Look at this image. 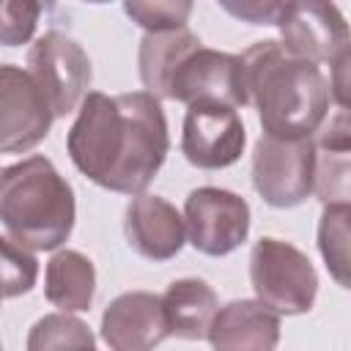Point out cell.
<instances>
[{"mask_svg": "<svg viewBox=\"0 0 351 351\" xmlns=\"http://www.w3.org/2000/svg\"><path fill=\"white\" fill-rule=\"evenodd\" d=\"M93 285H96L93 263L77 250H63V252L52 255V261L47 263L44 293L63 313L88 310V304L93 299Z\"/></svg>", "mask_w": 351, "mask_h": 351, "instance_id": "18", "label": "cell"}, {"mask_svg": "<svg viewBox=\"0 0 351 351\" xmlns=\"http://www.w3.org/2000/svg\"><path fill=\"white\" fill-rule=\"evenodd\" d=\"M123 233L129 239V247L154 263L170 261L173 255L181 252L186 241V228L181 214L156 195H137L129 203Z\"/></svg>", "mask_w": 351, "mask_h": 351, "instance_id": "13", "label": "cell"}, {"mask_svg": "<svg viewBox=\"0 0 351 351\" xmlns=\"http://www.w3.org/2000/svg\"><path fill=\"white\" fill-rule=\"evenodd\" d=\"M52 110L27 69L0 63V151L36 148L52 126Z\"/></svg>", "mask_w": 351, "mask_h": 351, "instance_id": "10", "label": "cell"}, {"mask_svg": "<svg viewBox=\"0 0 351 351\" xmlns=\"http://www.w3.org/2000/svg\"><path fill=\"white\" fill-rule=\"evenodd\" d=\"M230 16L247 25H274L291 0H217Z\"/></svg>", "mask_w": 351, "mask_h": 351, "instance_id": "24", "label": "cell"}, {"mask_svg": "<svg viewBox=\"0 0 351 351\" xmlns=\"http://www.w3.org/2000/svg\"><path fill=\"white\" fill-rule=\"evenodd\" d=\"M313 134V192L324 203H348V107H337V112L329 121L324 118Z\"/></svg>", "mask_w": 351, "mask_h": 351, "instance_id": "15", "label": "cell"}, {"mask_svg": "<svg viewBox=\"0 0 351 351\" xmlns=\"http://www.w3.org/2000/svg\"><path fill=\"white\" fill-rule=\"evenodd\" d=\"M274 25L288 55L326 66L348 55V25L332 0H291Z\"/></svg>", "mask_w": 351, "mask_h": 351, "instance_id": "7", "label": "cell"}, {"mask_svg": "<svg viewBox=\"0 0 351 351\" xmlns=\"http://www.w3.org/2000/svg\"><path fill=\"white\" fill-rule=\"evenodd\" d=\"M85 3H107V0H85Z\"/></svg>", "mask_w": 351, "mask_h": 351, "instance_id": "26", "label": "cell"}, {"mask_svg": "<svg viewBox=\"0 0 351 351\" xmlns=\"http://www.w3.org/2000/svg\"><path fill=\"white\" fill-rule=\"evenodd\" d=\"M247 99L266 134L310 137L329 112V80L318 63L288 55L280 41H258L241 55Z\"/></svg>", "mask_w": 351, "mask_h": 351, "instance_id": "2", "label": "cell"}, {"mask_svg": "<svg viewBox=\"0 0 351 351\" xmlns=\"http://www.w3.org/2000/svg\"><path fill=\"white\" fill-rule=\"evenodd\" d=\"M0 302H3V293H0Z\"/></svg>", "mask_w": 351, "mask_h": 351, "instance_id": "27", "label": "cell"}, {"mask_svg": "<svg viewBox=\"0 0 351 351\" xmlns=\"http://www.w3.org/2000/svg\"><path fill=\"white\" fill-rule=\"evenodd\" d=\"M27 348L30 351H38V348H93V335L88 332V326L80 318L58 313V315L41 318L33 326V332L27 337Z\"/></svg>", "mask_w": 351, "mask_h": 351, "instance_id": "21", "label": "cell"}, {"mask_svg": "<svg viewBox=\"0 0 351 351\" xmlns=\"http://www.w3.org/2000/svg\"><path fill=\"white\" fill-rule=\"evenodd\" d=\"M38 277V263L27 247H22L16 239L0 236V293L3 299L8 296H22L36 285Z\"/></svg>", "mask_w": 351, "mask_h": 351, "instance_id": "20", "label": "cell"}, {"mask_svg": "<svg viewBox=\"0 0 351 351\" xmlns=\"http://www.w3.org/2000/svg\"><path fill=\"white\" fill-rule=\"evenodd\" d=\"M315 145L310 137L261 134L252 154V184L274 208L299 206L313 192Z\"/></svg>", "mask_w": 351, "mask_h": 351, "instance_id": "5", "label": "cell"}, {"mask_svg": "<svg viewBox=\"0 0 351 351\" xmlns=\"http://www.w3.org/2000/svg\"><path fill=\"white\" fill-rule=\"evenodd\" d=\"M250 280L258 302L285 315L307 313L318 291V274L310 258L293 244L271 236L261 239L252 247Z\"/></svg>", "mask_w": 351, "mask_h": 351, "instance_id": "4", "label": "cell"}, {"mask_svg": "<svg viewBox=\"0 0 351 351\" xmlns=\"http://www.w3.org/2000/svg\"><path fill=\"white\" fill-rule=\"evenodd\" d=\"M27 71L38 82L55 118L71 112L90 85V60L85 49L58 33H44L27 52Z\"/></svg>", "mask_w": 351, "mask_h": 351, "instance_id": "6", "label": "cell"}, {"mask_svg": "<svg viewBox=\"0 0 351 351\" xmlns=\"http://www.w3.org/2000/svg\"><path fill=\"white\" fill-rule=\"evenodd\" d=\"M197 47L200 38L186 27L145 33L140 41V80L148 88V93H154L156 99H167L176 69Z\"/></svg>", "mask_w": 351, "mask_h": 351, "instance_id": "17", "label": "cell"}, {"mask_svg": "<svg viewBox=\"0 0 351 351\" xmlns=\"http://www.w3.org/2000/svg\"><path fill=\"white\" fill-rule=\"evenodd\" d=\"M167 99L184 104H225V107H244L247 85H244V66L241 55L197 47L192 49L170 80Z\"/></svg>", "mask_w": 351, "mask_h": 351, "instance_id": "8", "label": "cell"}, {"mask_svg": "<svg viewBox=\"0 0 351 351\" xmlns=\"http://www.w3.org/2000/svg\"><path fill=\"white\" fill-rule=\"evenodd\" d=\"M41 11L38 0H0V44H27L36 33Z\"/></svg>", "mask_w": 351, "mask_h": 351, "instance_id": "23", "label": "cell"}, {"mask_svg": "<svg viewBox=\"0 0 351 351\" xmlns=\"http://www.w3.org/2000/svg\"><path fill=\"white\" fill-rule=\"evenodd\" d=\"M214 348H274L280 337V318L271 307L252 299H239L217 310L208 335Z\"/></svg>", "mask_w": 351, "mask_h": 351, "instance_id": "14", "label": "cell"}, {"mask_svg": "<svg viewBox=\"0 0 351 351\" xmlns=\"http://www.w3.org/2000/svg\"><path fill=\"white\" fill-rule=\"evenodd\" d=\"M69 154L93 184L140 195L165 165L170 140L162 104L148 90L88 93L69 129Z\"/></svg>", "mask_w": 351, "mask_h": 351, "instance_id": "1", "label": "cell"}, {"mask_svg": "<svg viewBox=\"0 0 351 351\" xmlns=\"http://www.w3.org/2000/svg\"><path fill=\"white\" fill-rule=\"evenodd\" d=\"M0 219L27 250H55L74 228V192L44 156L0 170Z\"/></svg>", "mask_w": 351, "mask_h": 351, "instance_id": "3", "label": "cell"}, {"mask_svg": "<svg viewBox=\"0 0 351 351\" xmlns=\"http://www.w3.org/2000/svg\"><path fill=\"white\" fill-rule=\"evenodd\" d=\"M244 140V123L233 107L189 104L181 134V151L189 165L200 170L228 167L241 156Z\"/></svg>", "mask_w": 351, "mask_h": 351, "instance_id": "11", "label": "cell"}, {"mask_svg": "<svg viewBox=\"0 0 351 351\" xmlns=\"http://www.w3.org/2000/svg\"><path fill=\"white\" fill-rule=\"evenodd\" d=\"M123 11L148 33L176 30L189 19L192 0H123Z\"/></svg>", "mask_w": 351, "mask_h": 351, "instance_id": "22", "label": "cell"}, {"mask_svg": "<svg viewBox=\"0 0 351 351\" xmlns=\"http://www.w3.org/2000/svg\"><path fill=\"white\" fill-rule=\"evenodd\" d=\"M184 228L189 244L203 255H228L250 233V206L236 192L200 186L184 203Z\"/></svg>", "mask_w": 351, "mask_h": 351, "instance_id": "9", "label": "cell"}, {"mask_svg": "<svg viewBox=\"0 0 351 351\" xmlns=\"http://www.w3.org/2000/svg\"><path fill=\"white\" fill-rule=\"evenodd\" d=\"M38 3H41V8H44V11H49V8L55 5V0H38Z\"/></svg>", "mask_w": 351, "mask_h": 351, "instance_id": "25", "label": "cell"}, {"mask_svg": "<svg viewBox=\"0 0 351 351\" xmlns=\"http://www.w3.org/2000/svg\"><path fill=\"white\" fill-rule=\"evenodd\" d=\"M159 299H162L167 335L186 340L206 337L219 310L217 293L203 280H176Z\"/></svg>", "mask_w": 351, "mask_h": 351, "instance_id": "16", "label": "cell"}, {"mask_svg": "<svg viewBox=\"0 0 351 351\" xmlns=\"http://www.w3.org/2000/svg\"><path fill=\"white\" fill-rule=\"evenodd\" d=\"M101 337L115 351L154 348L167 337L162 299L148 291L121 293L101 315Z\"/></svg>", "mask_w": 351, "mask_h": 351, "instance_id": "12", "label": "cell"}, {"mask_svg": "<svg viewBox=\"0 0 351 351\" xmlns=\"http://www.w3.org/2000/svg\"><path fill=\"white\" fill-rule=\"evenodd\" d=\"M318 247L332 277L348 288V203H326L318 225Z\"/></svg>", "mask_w": 351, "mask_h": 351, "instance_id": "19", "label": "cell"}]
</instances>
